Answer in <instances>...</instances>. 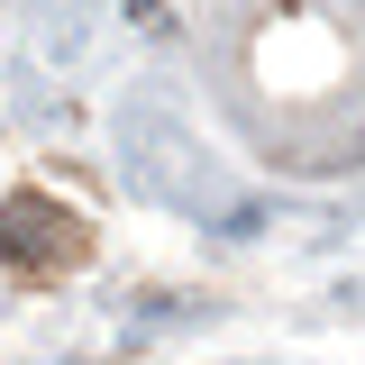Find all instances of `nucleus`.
Masks as SVG:
<instances>
[{
	"mask_svg": "<svg viewBox=\"0 0 365 365\" xmlns=\"http://www.w3.org/2000/svg\"><path fill=\"white\" fill-rule=\"evenodd\" d=\"M64 256H83V220L64 201H46V192H9L0 201V265L46 274V265H64Z\"/></svg>",
	"mask_w": 365,
	"mask_h": 365,
	"instance_id": "f257e3e1",
	"label": "nucleus"
}]
</instances>
